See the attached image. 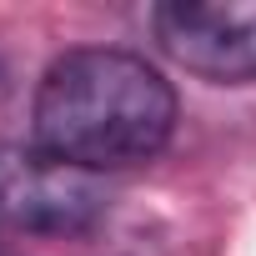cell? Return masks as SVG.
<instances>
[{
  "label": "cell",
  "mask_w": 256,
  "mask_h": 256,
  "mask_svg": "<svg viewBox=\"0 0 256 256\" xmlns=\"http://www.w3.org/2000/svg\"><path fill=\"white\" fill-rule=\"evenodd\" d=\"M30 126L40 151L106 176L146 166L171 146L176 90L151 60L131 50L80 46L56 56L40 76Z\"/></svg>",
  "instance_id": "obj_1"
},
{
  "label": "cell",
  "mask_w": 256,
  "mask_h": 256,
  "mask_svg": "<svg viewBox=\"0 0 256 256\" xmlns=\"http://www.w3.org/2000/svg\"><path fill=\"white\" fill-rule=\"evenodd\" d=\"M106 176L40 146L0 141V226L20 236H86L106 221Z\"/></svg>",
  "instance_id": "obj_2"
},
{
  "label": "cell",
  "mask_w": 256,
  "mask_h": 256,
  "mask_svg": "<svg viewBox=\"0 0 256 256\" xmlns=\"http://www.w3.org/2000/svg\"><path fill=\"white\" fill-rule=\"evenodd\" d=\"M156 46L216 86L256 80V0H166L151 10Z\"/></svg>",
  "instance_id": "obj_3"
},
{
  "label": "cell",
  "mask_w": 256,
  "mask_h": 256,
  "mask_svg": "<svg viewBox=\"0 0 256 256\" xmlns=\"http://www.w3.org/2000/svg\"><path fill=\"white\" fill-rule=\"evenodd\" d=\"M6 100H10V70L0 66V110H6Z\"/></svg>",
  "instance_id": "obj_4"
},
{
  "label": "cell",
  "mask_w": 256,
  "mask_h": 256,
  "mask_svg": "<svg viewBox=\"0 0 256 256\" xmlns=\"http://www.w3.org/2000/svg\"><path fill=\"white\" fill-rule=\"evenodd\" d=\"M0 256H16V251H10V246H6V241H0Z\"/></svg>",
  "instance_id": "obj_5"
}]
</instances>
